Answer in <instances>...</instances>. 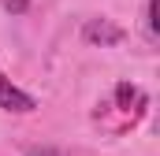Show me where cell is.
Wrapping results in <instances>:
<instances>
[{"mask_svg":"<svg viewBox=\"0 0 160 156\" xmlns=\"http://www.w3.org/2000/svg\"><path fill=\"white\" fill-rule=\"evenodd\" d=\"M4 4V11H11V15H22L26 7H30V0H0Z\"/></svg>","mask_w":160,"mask_h":156,"instance_id":"3957f363","label":"cell"},{"mask_svg":"<svg viewBox=\"0 0 160 156\" xmlns=\"http://www.w3.org/2000/svg\"><path fill=\"white\" fill-rule=\"evenodd\" d=\"M145 19H149V34H157V0H149V15Z\"/></svg>","mask_w":160,"mask_h":156,"instance_id":"277c9868","label":"cell"},{"mask_svg":"<svg viewBox=\"0 0 160 156\" xmlns=\"http://www.w3.org/2000/svg\"><path fill=\"white\" fill-rule=\"evenodd\" d=\"M0 108H4V112H15V115H26V112L38 108V100H34L26 89H19L8 75H0Z\"/></svg>","mask_w":160,"mask_h":156,"instance_id":"6da1fadb","label":"cell"},{"mask_svg":"<svg viewBox=\"0 0 160 156\" xmlns=\"http://www.w3.org/2000/svg\"><path fill=\"white\" fill-rule=\"evenodd\" d=\"M82 37L89 41V45H101V48H108V45H119L127 34H123L116 22H108V19H89V22H86V30H82Z\"/></svg>","mask_w":160,"mask_h":156,"instance_id":"7a4b0ae2","label":"cell"}]
</instances>
